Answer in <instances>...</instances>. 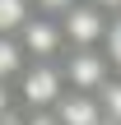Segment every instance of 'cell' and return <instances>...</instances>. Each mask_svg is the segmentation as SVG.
<instances>
[{"instance_id":"cell-1","label":"cell","mask_w":121,"mask_h":125,"mask_svg":"<svg viewBox=\"0 0 121 125\" xmlns=\"http://www.w3.org/2000/svg\"><path fill=\"white\" fill-rule=\"evenodd\" d=\"M65 74L61 60H28L23 74L14 79V102L19 111H56V102L65 97Z\"/></svg>"},{"instance_id":"cell-2","label":"cell","mask_w":121,"mask_h":125,"mask_svg":"<svg viewBox=\"0 0 121 125\" xmlns=\"http://www.w3.org/2000/svg\"><path fill=\"white\" fill-rule=\"evenodd\" d=\"M107 23H112V14H103L98 5H89V0L70 5V9L61 14L65 51H89V46H103V37H107Z\"/></svg>"},{"instance_id":"cell-3","label":"cell","mask_w":121,"mask_h":125,"mask_svg":"<svg viewBox=\"0 0 121 125\" xmlns=\"http://www.w3.org/2000/svg\"><path fill=\"white\" fill-rule=\"evenodd\" d=\"M61 74H65L70 93H98L112 79V65H107L103 46H89V51H65L61 56Z\"/></svg>"},{"instance_id":"cell-4","label":"cell","mask_w":121,"mask_h":125,"mask_svg":"<svg viewBox=\"0 0 121 125\" xmlns=\"http://www.w3.org/2000/svg\"><path fill=\"white\" fill-rule=\"evenodd\" d=\"M19 46H23V56H28V60H61V56H65L61 19H51V14H37V9H33L28 28L19 32Z\"/></svg>"},{"instance_id":"cell-5","label":"cell","mask_w":121,"mask_h":125,"mask_svg":"<svg viewBox=\"0 0 121 125\" xmlns=\"http://www.w3.org/2000/svg\"><path fill=\"white\" fill-rule=\"evenodd\" d=\"M33 19V0H0V37H19Z\"/></svg>"},{"instance_id":"cell-6","label":"cell","mask_w":121,"mask_h":125,"mask_svg":"<svg viewBox=\"0 0 121 125\" xmlns=\"http://www.w3.org/2000/svg\"><path fill=\"white\" fill-rule=\"evenodd\" d=\"M23 65H28V56H23L19 37H0V83H14L23 74Z\"/></svg>"},{"instance_id":"cell-7","label":"cell","mask_w":121,"mask_h":125,"mask_svg":"<svg viewBox=\"0 0 121 125\" xmlns=\"http://www.w3.org/2000/svg\"><path fill=\"white\" fill-rule=\"evenodd\" d=\"M103 56H107V65H112V74H121V14H112V23H107Z\"/></svg>"},{"instance_id":"cell-8","label":"cell","mask_w":121,"mask_h":125,"mask_svg":"<svg viewBox=\"0 0 121 125\" xmlns=\"http://www.w3.org/2000/svg\"><path fill=\"white\" fill-rule=\"evenodd\" d=\"M70 5H79V0H33V9H37V14H51V19H61Z\"/></svg>"},{"instance_id":"cell-9","label":"cell","mask_w":121,"mask_h":125,"mask_svg":"<svg viewBox=\"0 0 121 125\" xmlns=\"http://www.w3.org/2000/svg\"><path fill=\"white\" fill-rule=\"evenodd\" d=\"M19 111V102H14V83H0V121H9Z\"/></svg>"},{"instance_id":"cell-10","label":"cell","mask_w":121,"mask_h":125,"mask_svg":"<svg viewBox=\"0 0 121 125\" xmlns=\"http://www.w3.org/2000/svg\"><path fill=\"white\" fill-rule=\"evenodd\" d=\"M89 5H98L103 14H121V0H89Z\"/></svg>"}]
</instances>
